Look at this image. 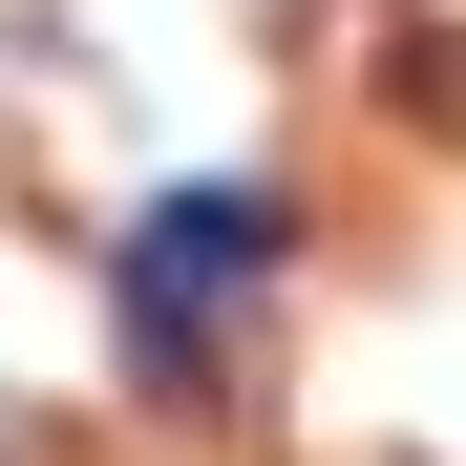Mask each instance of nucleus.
<instances>
[{"label": "nucleus", "mask_w": 466, "mask_h": 466, "mask_svg": "<svg viewBox=\"0 0 466 466\" xmlns=\"http://www.w3.org/2000/svg\"><path fill=\"white\" fill-rule=\"evenodd\" d=\"M255 191H191V212H148V255H127V319H148V360H170V319H191V297H233V276H255Z\"/></svg>", "instance_id": "1"}]
</instances>
